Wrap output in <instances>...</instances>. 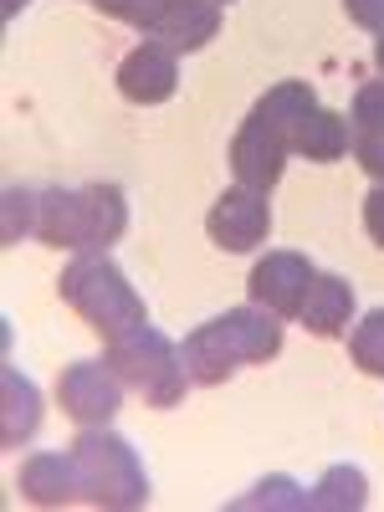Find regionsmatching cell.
<instances>
[{
  "mask_svg": "<svg viewBox=\"0 0 384 512\" xmlns=\"http://www.w3.org/2000/svg\"><path fill=\"white\" fill-rule=\"evenodd\" d=\"M277 354H282V318L256 308V303L226 308L221 318H210L195 333H185V344H180L190 384H226L236 369L267 364Z\"/></svg>",
  "mask_w": 384,
  "mask_h": 512,
  "instance_id": "obj_1",
  "label": "cell"
},
{
  "mask_svg": "<svg viewBox=\"0 0 384 512\" xmlns=\"http://www.w3.org/2000/svg\"><path fill=\"white\" fill-rule=\"evenodd\" d=\"M57 292H62V303L103 338V344H113V338L149 323L144 297L128 287L123 267L113 262L108 251H77L72 262L62 267V277H57Z\"/></svg>",
  "mask_w": 384,
  "mask_h": 512,
  "instance_id": "obj_2",
  "label": "cell"
},
{
  "mask_svg": "<svg viewBox=\"0 0 384 512\" xmlns=\"http://www.w3.org/2000/svg\"><path fill=\"white\" fill-rule=\"evenodd\" d=\"M128 231V200L118 185H82V190H41L36 205V241L62 251H108Z\"/></svg>",
  "mask_w": 384,
  "mask_h": 512,
  "instance_id": "obj_3",
  "label": "cell"
},
{
  "mask_svg": "<svg viewBox=\"0 0 384 512\" xmlns=\"http://www.w3.org/2000/svg\"><path fill=\"white\" fill-rule=\"evenodd\" d=\"M72 466H77V497L108 507V512H128L149 502V472L139 451L123 436H113L108 425H82V436L67 446Z\"/></svg>",
  "mask_w": 384,
  "mask_h": 512,
  "instance_id": "obj_4",
  "label": "cell"
},
{
  "mask_svg": "<svg viewBox=\"0 0 384 512\" xmlns=\"http://www.w3.org/2000/svg\"><path fill=\"white\" fill-rule=\"evenodd\" d=\"M103 359L118 369V379L128 384V390H134L139 400H149L154 410H175L190 390V369L180 359V344L164 338L159 328H149V323L113 338Z\"/></svg>",
  "mask_w": 384,
  "mask_h": 512,
  "instance_id": "obj_5",
  "label": "cell"
},
{
  "mask_svg": "<svg viewBox=\"0 0 384 512\" xmlns=\"http://www.w3.org/2000/svg\"><path fill=\"white\" fill-rule=\"evenodd\" d=\"M287 154H292L287 128H282L262 103H251L246 123L236 128V139H231V175H236V185L262 190V195H267V190L282 180Z\"/></svg>",
  "mask_w": 384,
  "mask_h": 512,
  "instance_id": "obj_6",
  "label": "cell"
},
{
  "mask_svg": "<svg viewBox=\"0 0 384 512\" xmlns=\"http://www.w3.org/2000/svg\"><path fill=\"white\" fill-rule=\"evenodd\" d=\"M123 395L128 384L108 359H72L57 374V410L77 425H108L123 410Z\"/></svg>",
  "mask_w": 384,
  "mask_h": 512,
  "instance_id": "obj_7",
  "label": "cell"
},
{
  "mask_svg": "<svg viewBox=\"0 0 384 512\" xmlns=\"http://www.w3.org/2000/svg\"><path fill=\"white\" fill-rule=\"evenodd\" d=\"M205 236L216 241L221 251H256L272 236V205L262 190L231 185L216 195V205L205 210Z\"/></svg>",
  "mask_w": 384,
  "mask_h": 512,
  "instance_id": "obj_8",
  "label": "cell"
},
{
  "mask_svg": "<svg viewBox=\"0 0 384 512\" xmlns=\"http://www.w3.org/2000/svg\"><path fill=\"white\" fill-rule=\"evenodd\" d=\"M313 277H318V267L308 262L303 251H267L262 262L251 267L246 292H251L256 308H267L277 318H297V308H303Z\"/></svg>",
  "mask_w": 384,
  "mask_h": 512,
  "instance_id": "obj_9",
  "label": "cell"
},
{
  "mask_svg": "<svg viewBox=\"0 0 384 512\" xmlns=\"http://www.w3.org/2000/svg\"><path fill=\"white\" fill-rule=\"evenodd\" d=\"M175 88H180V57L169 47H159V41H139V47L118 62V93L128 103L154 108Z\"/></svg>",
  "mask_w": 384,
  "mask_h": 512,
  "instance_id": "obj_10",
  "label": "cell"
},
{
  "mask_svg": "<svg viewBox=\"0 0 384 512\" xmlns=\"http://www.w3.org/2000/svg\"><path fill=\"white\" fill-rule=\"evenodd\" d=\"M16 492H21L31 507H67V502H82V497H77L72 451H36V456H26L21 472H16Z\"/></svg>",
  "mask_w": 384,
  "mask_h": 512,
  "instance_id": "obj_11",
  "label": "cell"
},
{
  "mask_svg": "<svg viewBox=\"0 0 384 512\" xmlns=\"http://www.w3.org/2000/svg\"><path fill=\"white\" fill-rule=\"evenodd\" d=\"M216 31H221V6L216 0H175V6L164 11V21L149 31V41L169 47L175 57H190V52L210 47Z\"/></svg>",
  "mask_w": 384,
  "mask_h": 512,
  "instance_id": "obj_12",
  "label": "cell"
},
{
  "mask_svg": "<svg viewBox=\"0 0 384 512\" xmlns=\"http://www.w3.org/2000/svg\"><path fill=\"white\" fill-rule=\"evenodd\" d=\"M41 431V390L16 369H0V451H21Z\"/></svg>",
  "mask_w": 384,
  "mask_h": 512,
  "instance_id": "obj_13",
  "label": "cell"
},
{
  "mask_svg": "<svg viewBox=\"0 0 384 512\" xmlns=\"http://www.w3.org/2000/svg\"><path fill=\"white\" fill-rule=\"evenodd\" d=\"M297 318H303V328L318 333V338H344V328H354V287H349V277L318 272L308 297H303V308H297Z\"/></svg>",
  "mask_w": 384,
  "mask_h": 512,
  "instance_id": "obj_14",
  "label": "cell"
},
{
  "mask_svg": "<svg viewBox=\"0 0 384 512\" xmlns=\"http://www.w3.org/2000/svg\"><path fill=\"white\" fill-rule=\"evenodd\" d=\"M349 128H354V159L369 169V180H384V77L364 82L354 93Z\"/></svg>",
  "mask_w": 384,
  "mask_h": 512,
  "instance_id": "obj_15",
  "label": "cell"
},
{
  "mask_svg": "<svg viewBox=\"0 0 384 512\" xmlns=\"http://www.w3.org/2000/svg\"><path fill=\"white\" fill-rule=\"evenodd\" d=\"M354 149V128H349V118L344 113H333V108H308L303 118H297V128H292V154H303V159H318V164H328V159H344Z\"/></svg>",
  "mask_w": 384,
  "mask_h": 512,
  "instance_id": "obj_16",
  "label": "cell"
},
{
  "mask_svg": "<svg viewBox=\"0 0 384 512\" xmlns=\"http://www.w3.org/2000/svg\"><path fill=\"white\" fill-rule=\"evenodd\" d=\"M369 502V477L359 466H328V472L308 487V512H359Z\"/></svg>",
  "mask_w": 384,
  "mask_h": 512,
  "instance_id": "obj_17",
  "label": "cell"
},
{
  "mask_svg": "<svg viewBox=\"0 0 384 512\" xmlns=\"http://www.w3.org/2000/svg\"><path fill=\"white\" fill-rule=\"evenodd\" d=\"M256 507H267V512H308V487H297L292 477H262L251 492L231 497V512H256Z\"/></svg>",
  "mask_w": 384,
  "mask_h": 512,
  "instance_id": "obj_18",
  "label": "cell"
},
{
  "mask_svg": "<svg viewBox=\"0 0 384 512\" xmlns=\"http://www.w3.org/2000/svg\"><path fill=\"white\" fill-rule=\"evenodd\" d=\"M36 205H41V190L6 185V195H0V241L16 246L21 236H36Z\"/></svg>",
  "mask_w": 384,
  "mask_h": 512,
  "instance_id": "obj_19",
  "label": "cell"
},
{
  "mask_svg": "<svg viewBox=\"0 0 384 512\" xmlns=\"http://www.w3.org/2000/svg\"><path fill=\"white\" fill-rule=\"evenodd\" d=\"M349 354H354V364L364 374L384 379V308H374V313L359 318V328L349 333Z\"/></svg>",
  "mask_w": 384,
  "mask_h": 512,
  "instance_id": "obj_20",
  "label": "cell"
},
{
  "mask_svg": "<svg viewBox=\"0 0 384 512\" xmlns=\"http://www.w3.org/2000/svg\"><path fill=\"white\" fill-rule=\"evenodd\" d=\"M93 11H103V16H113V21H128V26H139L144 36L164 21V11L175 6V0H88Z\"/></svg>",
  "mask_w": 384,
  "mask_h": 512,
  "instance_id": "obj_21",
  "label": "cell"
},
{
  "mask_svg": "<svg viewBox=\"0 0 384 512\" xmlns=\"http://www.w3.org/2000/svg\"><path fill=\"white\" fill-rule=\"evenodd\" d=\"M364 231H369V241L384 251V180H374V190H369V200H364Z\"/></svg>",
  "mask_w": 384,
  "mask_h": 512,
  "instance_id": "obj_22",
  "label": "cell"
},
{
  "mask_svg": "<svg viewBox=\"0 0 384 512\" xmlns=\"http://www.w3.org/2000/svg\"><path fill=\"white\" fill-rule=\"evenodd\" d=\"M344 11L359 31H384V0H344Z\"/></svg>",
  "mask_w": 384,
  "mask_h": 512,
  "instance_id": "obj_23",
  "label": "cell"
},
{
  "mask_svg": "<svg viewBox=\"0 0 384 512\" xmlns=\"http://www.w3.org/2000/svg\"><path fill=\"white\" fill-rule=\"evenodd\" d=\"M26 6H31V0H0V16H6V21H11V16H21Z\"/></svg>",
  "mask_w": 384,
  "mask_h": 512,
  "instance_id": "obj_24",
  "label": "cell"
},
{
  "mask_svg": "<svg viewBox=\"0 0 384 512\" xmlns=\"http://www.w3.org/2000/svg\"><path fill=\"white\" fill-rule=\"evenodd\" d=\"M379 41H374V62H379V72H384V31H374Z\"/></svg>",
  "mask_w": 384,
  "mask_h": 512,
  "instance_id": "obj_25",
  "label": "cell"
},
{
  "mask_svg": "<svg viewBox=\"0 0 384 512\" xmlns=\"http://www.w3.org/2000/svg\"><path fill=\"white\" fill-rule=\"evenodd\" d=\"M216 6H226V0H216Z\"/></svg>",
  "mask_w": 384,
  "mask_h": 512,
  "instance_id": "obj_26",
  "label": "cell"
}]
</instances>
